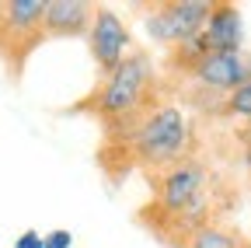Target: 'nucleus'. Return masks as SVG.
Returning <instances> with one entry per match:
<instances>
[{
	"label": "nucleus",
	"mask_w": 251,
	"mask_h": 248,
	"mask_svg": "<svg viewBox=\"0 0 251 248\" xmlns=\"http://www.w3.org/2000/svg\"><path fill=\"white\" fill-rule=\"evenodd\" d=\"M153 84H157V70H153L150 53L133 49L112 74H105L98 81V87L87 95V102L80 109H87L91 115H98L108 130L126 137L133 130V122L150 109Z\"/></svg>",
	"instance_id": "f257e3e1"
},
{
	"label": "nucleus",
	"mask_w": 251,
	"mask_h": 248,
	"mask_svg": "<svg viewBox=\"0 0 251 248\" xmlns=\"http://www.w3.org/2000/svg\"><path fill=\"white\" fill-rule=\"evenodd\" d=\"M122 143L129 147V158L136 165L164 171L188 158V150H192V122H188L181 105L157 102L133 122V130L126 133Z\"/></svg>",
	"instance_id": "f03ea898"
},
{
	"label": "nucleus",
	"mask_w": 251,
	"mask_h": 248,
	"mask_svg": "<svg viewBox=\"0 0 251 248\" xmlns=\"http://www.w3.org/2000/svg\"><path fill=\"white\" fill-rule=\"evenodd\" d=\"M209 168L199 161V158H185L171 168H164L161 175H157L153 182V206L161 210L164 220H178V217H185L192 206L206 203L209 193Z\"/></svg>",
	"instance_id": "7ed1b4c3"
},
{
	"label": "nucleus",
	"mask_w": 251,
	"mask_h": 248,
	"mask_svg": "<svg viewBox=\"0 0 251 248\" xmlns=\"http://www.w3.org/2000/svg\"><path fill=\"white\" fill-rule=\"evenodd\" d=\"M209 11H213L209 0H171V4H153V7L143 11V32H147L150 42L164 46V49H175V46L196 39L202 32Z\"/></svg>",
	"instance_id": "20e7f679"
},
{
	"label": "nucleus",
	"mask_w": 251,
	"mask_h": 248,
	"mask_svg": "<svg viewBox=\"0 0 251 248\" xmlns=\"http://www.w3.org/2000/svg\"><path fill=\"white\" fill-rule=\"evenodd\" d=\"M87 49H91V59H94V67H98L101 77L112 74L136 49L129 25L122 21V14L115 7L94 4V18H91V28H87Z\"/></svg>",
	"instance_id": "39448f33"
},
{
	"label": "nucleus",
	"mask_w": 251,
	"mask_h": 248,
	"mask_svg": "<svg viewBox=\"0 0 251 248\" xmlns=\"http://www.w3.org/2000/svg\"><path fill=\"white\" fill-rule=\"evenodd\" d=\"M192 77L209 95H234L241 84L251 81V53H209L192 67Z\"/></svg>",
	"instance_id": "423d86ee"
},
{
	"label": "nucleus",
	"mask_w": 251,
	"mask_h": 248,
	"mask_svg": "<svg viewBox=\"0 0 251 248\" xmlns=\"http://www.w3.org/2000/svg\"><path fill=\"white\" fill-rule=\"evenodd\" d=\"M94 18V4L87 0H46L42 14V39H87V28Z\"/></svg>",
	"instance_id": "0eeeda50"
},
{
	"label": "nucleus",
	"mask_w": 251,
	"mask_h": 248,
	"mask_svg": "<svg viewBox=\"0 0 251 248\" xmlns=\"http://www.w3.org/2000/svg\"><path fill=\"white\" fill-rule=\"evenodd\" d=\"M202 35H206L209 53H244L248 28H244L241 7L237 4H213Z\"/></svg>",
	"instance_id": "6e6552de"
},
{
	"label": "nucleus",
	"mask_w": 251,
	"mask_h": 248,
	"mask_svg": "<svg viewBox=\"0 0 251 248\" xmlns=\"http://www.w3.org/2000/svg\"><path fill=\"white\" fill-rule=\"evenodd\" d=\"M42 14L46 0H7V4H0V28L11 39H42Z\"/></svg>",
	"instance_id": "1a4fd4ad"
},
{
	"label": "nucleus",
	"mask_w": 251,
	"mask_h": 248,
	"mask_svg": "<svg viewBox=\"0 0 251 248\" xmlns=\"http://www.w3.org/2000/svg\"><path fill=\"white\" fill-rule=\"evenodd\" d=\"M188 248H244V245L230 227L206 224V227H199L192 238H188Z\"/></svg>",
	"instance_id": "9d476101"
},
{
	"label": "nucleus",
	"mask_w": 251,
	"mask_h": 248,
	"mask_svg": "<svg viewBox=\"0 0 251 248\" xmlns=\"http://www.w3.org/2000/svg\"><path fill=\"white\" fill-rule=\"evenodd\" d=\"M224 112H227V115H234V119L251 122V81H248V84H241L234 95H227V98H224Z\"/></svg>",
	"instance_id": "9b49d317"
},
{
	"label": "nucleus",
	"mask_w": 251,
	"mask_h": 248,
	"mask_svg": "<svg viewBox=\"0 0 251 248\" xmlns=\"http://www.w3.org/2000/svg\"><path fill=\"white\" fill-rule=\"evenodd\" d=\"M42 248H74V231H67V227H52V231L46 234Z\"/></svg>",
	"instance_id": "f8f14e48"
},
{
	"label": "nucleus",
	"mask_w": 251,
	"mask_h": 248,
	"mask_svg": "<svg viewBox=\"0 0 251 248\" xmlns=\"http://www.w3.org/2000/svg\"><path fill=\"white\" fill-rule=\"evenodd\" d=\"M42 241H46V234H42V231L28 227V231H21V234L14 238V248H42Z\"/></svg>",
	"instance_id": "ddd939ff"
},
{
	"label": "nucleus",
	"mask_w": 251,
	"mask_h": 248,
	"mask_svg": "<svg viewBox=\"0 0 251 248\" xmlns=\"http://www.w3.org/2000/svg\"><path fill=\"white\" fill-rule=\"evenodd\" d=\"M248 168H251V150H248Z\"/></svg>",
	"instance_id": "4468645a"
},
{
	"label": "nucleus",
	"mask_w": 251,
	"mask_h": 248,
	"mask_svg": "<svg viewBox=\"0 0 251 248\" xmlns=\"http://www.w3.org/2000/svg\"><path fill=\"white\" fill-rule=\"evenodd\" d=\"M244 248H248V245H244Z\"/></svg>",
	"instance_id": "2eb2a0df"
}]
</instances>
